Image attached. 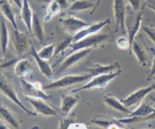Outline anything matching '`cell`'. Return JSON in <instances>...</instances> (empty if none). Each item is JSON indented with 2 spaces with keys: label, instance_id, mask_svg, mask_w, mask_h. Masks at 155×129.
Here are the masks:
<instances>
[{
  "label": "cell",
  "instance_id": "obj_24",
  "mask_svg": "<svg viewBox=\"0 0 155 129\" xmlns=\"http://www.w3.org/2000/svg\"><path fill=\"white\" fill-rule=\"evenodd\" d=\"M9 42V34L8 30L7 25L5 24L4 18H2L1 27H0V48H1L2 53L4 56H5L7 53L8 45Z\"/></svg>",
  "mask_w": 155,
  "mask_h": 129
},
{
  "label": "cell",
  "instance_id": "obj_28",
  "mask_svg": "<svg viewBox=\"0 0 155 129\" xmlns=\"http://www.w3.org/2000/svg\"><path fill=\"white\" fill-rule=\"evenodd\" d=\"M72 42L73 37H71V36H65V37L61 38V39H60V41H59V42L55 43V48H54V55H53L51 61H52L58 55L60 54V53H62L63 51H64L68 47H69Z\"/></svg>",
  "mask_w": 155,
  "mask_h": 129
},
{
  "label": "cell",
  "instance_id": "obj_34",
  "mask_svg": "<svg viewBox=\"0 0 155 129\" xmlns=\"http://www.w3.org/2000/svg\"><path fill=\"white\" fill-rule=\"evenodd\" d=\"M151 53H152L153 56H154V59H153L152 66H151L150 71H148V80H151V79L155 75V49H154L151 48Z\"/></svg>",
  "mask_w": 155,
  "mask_h": 129
},
{
  "label": "cell",
  "instance_id": "obj_4",
  "mask_svg": "<svg viewBox=\"0 0 155 129\" xmlns=\"http://www.w3.org/2000/svg\"><path fill=\"white\" fill-rule=\"evenodd\" d=\"M92 76L90 74H70L62 77L61 78L57 80L51 81L48 84L42 86L43 89L50 90V89H57V88L67 87L71 86V85L76 84V83H81V82L86 80L87 79L92 78Z\"/></svg>",
  "mask_w": 155,
  "mask_h": 129
},
{
  "label": "cell",
  "instance_id": "obj_23",
  "mask_svg": "<svg viewBox=\"0 0 155 129\" xmlns=\"http://www.w3.org/2000/svg\"><path fill=\"white\" fill-rule=\"evenodd\" d=\"M32 33H33L35 37L37 39L39 42H43L44 40V30L41 21L39 17L35 12H33V19H32Z\"/></svg>",
  "mask_w": 155,
  "mask_h": 129
},
{
  "label": "cell",
  "instance_id": "obj_40",
  "mask_svg": "<svg viewBox=\"0 0 155 129\" xmlns=\"http://www.w3.org/2000/svg\"><path fill=\"white\" fill-rule=\"evenodd\" d=\"M5 128H8V124H6L4 121L0 119V129H5Z\"/></svg>",
  "mask_w": 155,
  "mask_h": 129
},
{
  "label": "cell",
  "instance_id": "obj_36",
  "mask_svg": "<svg viewBox=\"0 0 155 129\" xmlns=\"http://www.w3.org/2000/svg\"><path fill=\"white\" fill-rule=\"evenodd\" d=\"M145 5L155 12V0H145Z\"/></svg>",
  "mask_w": 155,
  "mask_h": 129
},
{
  "label": "cell",
  "instance_id": "obj_43",
  "mask_svg": "<svg viewBox=\"0 0 155 129\" xmlns=\"http://www.w3.org/2000/svg\"><path fill=\"white\" fill-rule=\"evenodd\" d=\"M151 85H152L153 88H154V90H155V82H154V83H153Z\"/></svg>",
  "mask_w": 155,
  "mask_h": 129
},
{
  "label": "cell",
  "instance_id": "obj_21",
  "mask_svg": "<svg viewBox=\"0 0 155 129\" xmlns=\"http://www.w3.org/2000/svg\"><path fill=\"white\" fill-rule=\"evenodd\" d=\"M0 9L3 16L12 24L13 29H18L15 15L10 4L6 0H0Z\"/></svg>",
  "mask_w": 155,
  "mask_h": 129
},
{
  "label": "cell",
  "instance_id": "obj_42",
  "mask_svg": "<svg viewBox=\"0 0 155 129\" xmlns=\"http://www.w3.org/2000/svg\"><path fill=\"white\" fill-rule=\"evenodd\" d=\"M151 100H152V102H153V103H154V104H155V98H154V97H151Z\"/></svg>",
  "mask_w": 155,
  "mask_h": 129
},
{
  "label": "cell",
  "instance_id": "obj_18",
  "mask_svg": "<svg viewBox=\"0 0 155 129\" xmlns=\"http://www.w3.org/2000/svg\"><path fill=\"white\" fill-rule=\"evenodd\" d=\"M61 111L64 115H68L74 108V106L77 104L80 100V97L78 96L66 95V94L61 93Z\"/></svg>",
  "mask_w": 155,
  "mask_h": 129
},
{
  "label": "cell",
  "instance_id": "obj_35",
  "mask_svg": "<svg viewBox=\"0 0 155 129\" xmlns=\"http://www.w3.org/2000/svg\"><path fill=\"white\" fill-rule=\"evenodd\" d=\"M128 2L135 12H138L141 6V0H128Z\"/></svg>",
  "mask_w": 155,
  "mask_h": 129
},
{
  "label": "cell",
  "instance_id": "obj_29",
  "mask_svg": "<svg viewBox=\"0 0 155 129\" xmlns=\"http://www.w3.org/2000/svg\"><path fill=\"white\" fill-rule=\"evenodd\" d=\"M54 48H55V43H51L49 45L45 46L42 47V49L39 52H38V55L40 56L42 59L45 60H49L50 62L51 61L54 55Z\"/></svg>",
  "mask_w": 155,
  "mask_h": 129
},
{
  "label": "cell",
  "instance_id": "obj_26",
  "mask_svg": "<svg viewBox=\"0 0 155 129\" xmlns=\"http://www.w3.org/2000/svg\"><path fill=\"white\" fill-rule=\"evenodd\" d=\"M95 3L90 0H76L70 6V11L72 12H81L95 7Z\"/></svg>",
  "mask_w": 155,
  "mask_h": 129
},
{
  "label": "cell",
  "instance_id": "obj_37",
  "mask_svg": "<svg viewBox=\"0 0 155 129\" xmlns=\"http://www.w3.org/2000/svg\"><path fill=\"white\" fill-rule=\"evenodd\" d=\"M55 1L57 2L58 4L60 5L61 10H62V9L66 8L68 6V0H55Z\"/></svg>",
  "mask_w": 155,
  "mask_h": 129
},
{
  "label": "cell",
  "instance_id": "obj_13",
  "mask_svg": "<svg viewBox=\"0 0 155 129\" xmlns=\"http://www.w3.org/2000/svg\"><path fill=\"white\" fill-rule=\"evenodd\" d=\"M26 100L32 105L36 113L41 114V115H45V116H55V115H57V112L54 109H52L49 105L45 103L44 100L26 97Z\"/></svg>",
  "mask_w": 155,
  "mask_h": 129
},
{
  "label": "cell",
  "instance_id": "obj_6",
  "mask_svg": "<svg viewBox=\"0 0 155 129\" xmlns=\"http://www.w3.org/2000/svg\"><path fill=\"white\" fill-rule=\"evenodd\" d=\"M142 12H140L133 18L130 20H126V28H127V35H128L129 42H130V54H132V46L134 42L135 37L139 32L142 25Z\"/></svg>",
  "mask_w": 155,
  "mask_h": 129
},
{
  "label": "cell",
  "instance_id": "obj_5",
  "mask_svg": "<svg viewBox=\"0 0 155 129\" xmlns=\"http://www.w3.org/2000/svg\"><path fill=\"white\" fill-rule=\"evenodd\" d=\"M21 83L23 93L27 97L42 99L44 100H48L51 98V95L47 94L44 91L45 90L43 89L40 83H38V82L31 83L26 80L25 79L21 78Z\"/></svg>",
  "mask_w": 155,
  "mask_h": 129
},
{
  "label": "cell",
  "instance_id": "obj_1",
  "mask_svg": "<svg viewBox=\"0 0 155 129\" xmlns=\"http://www.w3.org/2000/svg\"><path fill=\"white\" fill-rule=\"evenodd\" d=\"M0 93L5 96L8 99H9L14 103L18 105L28 115H30V116H36L37 115L36 112H32L31 110L27 109L25 106H24V104L21 103V100L18 98L12 83L2 71H0Z\"/></svg>",
  "mask_w": 155,
  "mask_h": 129
},
{
  "label": "cell",
  "instance_id": "obj_9",
  "mask_svg": "<svg viewBox=\"0 0 155 129\" xmlns=\"http://www.w3.org/2000/svg\"><path fill=\"white\" fill-rule=\"evenodd\" d=\"M30 55L34 58L35 61H36V64H37L38 65V68H39V71H41V73H42L45 77H46L50 81H53L54 78V74L52 69H51V66H50L49 62L47 60L42 59V58L38 55V53L36 52V49H35L34 46H33V44L32 43V42H30Z\"/></svg>",
  "mask_w": 155,
  "mask_h": 129
},
{
  "label": "cell",
  "instance_id": "obj_33",
  "mask_svg": "<svg viewBox=\"0 0 155 129\" xmlns=\"http://www.w3.org/2000/svg\"><path fill=\"white\" fill-rule=\"evenodd\" d=\"M143 30L148 35V37L155 43V27L145 26L143 27Z\"/></svg>",
  "mask_w": 155,
  "mask_h": 129
},
{
  "label": "cell",
  "instance_id": "obj_32",
  "mask_svg": "<svg viewBox=\"0 0 155 129\" xmlns=\"http://www.w3.org/2000/svg\"><path fill=\"white\" fill-rule=\"evenodd\" d=\"M74 118H75V115H74V114H73V115H71V116L68 117V118H64V119H62L61 121L59 127H60V128L64 129L68 128V127L75 121H74Z\"/></svg>",
  "mask_w": 155,
  "mask_h": 129
},
{
  "label": "cell",
  "instance_id": "obj_25",
  "mask_svg": "<svg viewBox=\"0 0 155 129\" xmlns=\"http://www.w3.org/2000/svg\"><path fill=\"white\" fill-rule=\"evenodd\" d=\"M133 52L134 53L139 65H142V67L146 66L148 64V56H147L146 52L135 40L132 46V53Z\"/></svg>",
  "mask_w": 155,
  "mask_h": 129
},
{
  "label": "cell",
  "instance_id": "obj_20",
  "mask_svg": "<svg viewBox=\"0 0 155 129\" xmlns=\"http://www.w3.org/2000/svg\"><path fill=\"white\" fill-rule=\"evenodd\" d=\"M102 100L105 104H107V106H110L112 109L118 111V112L125 113L127 115H129L131 112V111L130 110V109L128 107H127L122 102L118 100L117 99L115 98L113 96H104L102 98Z\"/></svg>",
  "mask_w": 155,
  "mask_h": 129
},
{
  "label": "cell",
  "instance_id": "obj_11",
  "mask_svg": "<svg viewBox=\"0 0 155 129\" xmlns=\"http://www.w3.org/2000/svg\"><path fill=\"white\" fill-rule=\"evenodd\" d=\"M110 23V19H106L103 21H99L98 23H95L93 24H89L87 27H84L80 31L76 33L74 36H73V42H77V41L80 40L83 38L86 37V36H89V35L95 34L99 32L102 28H104L105 26L108 25Z\"/></svg>",
  "mask_w": 155,
  "mask_h": 129
},
{
  "label": "cell",
  "instance_id": "obj_38",
  "mask_svg": "<svg viewBox=\"0 0 155 129\" xmlns=\"http://www.w3.org/2000/svg\"><path fill=\"white\" fill-rule=\"evenodd\" d=\"M11 1H12V2H13L15 5L18 6L19 8H21L23 5V0H11Z\"/></svg>",
  "mask_w": 155,
  "mask_h": 129
},
{
  "label": "cell",
  "instance_id": "obj_30",
  "mask_svg": "<svg viewBox=\"0 0 155 129\" xmlns=\"http://www.w3.org/2000/svg\"><path fill=\"white\" fill-rule=\"evenodd\" d=\"M92 123H94L95 124L101 126V127H104V128H114V127H117V128H120L122 126L120 124H115L114 121H106V120H100V119H92Z\"/></svg>",
  "mask_w": 155,
  "mask_h": 129
},
{
  "label": "cell",
  "instance_id": "obj_7",
  "mask_svg": "<svg viewBox=\"0 0 155 129\" xmlns=\"http://www.w3.org/2000/svg\"><path fill=\"white\" fill-rule=\"evenodd\" d=\"M114 16L118 28L126 32V18H127V5L126 0H114Z\"/></svg>",
  "mask_w": 155,
  "mask_h": 129
},
{
  "label": "cell",
  "instance_id": "obj_15",
  "mask_svg": "<svg viewBox=\"0 0 155 129\" xmlns=\"http://www.w3.org/2000/svg\"><path fill=\"white\" fill-rule=\"evenodd\" d=\"M121 68L120 64L118 62H114V63L111 64V65H103L101 64H93L91 66L86 69V71L90 74L91 75L93 76L98 75V74H107V73L112 72L116 70H119Z\"/></svg>",
  "mask_w": 155,
  "mask_h": 129
},
{
  "label": "cell",
  "instance_id": "obj_22",
  "mask_svg": "<svg viewBox=\"0 0 155 129\" xmlns=\"http://www.w3.org/2000/svg\"><path fill=\"white\" fill-rule=\"evenodd\" d=\"M151 115H155V109L146 102H142L139 107L135 111L130 112L127 117H148Z\"/></svg>",
  "mask_w": 155,
  "mask_h": 129
},
{
  "label": "cell",
  "instance_id": "obj_17",
  "mask_svg": "<svg viewBox=\"0 0 155 129\" xmlns=\"http://www.w3.org/2000/svg\"><path fill=\"white\" fill-rule=\"evenodd\" d=\"M0 119L14 128H19L20 121L14 112L5 106L0 104Z\"/></svg>",
  "mask_w": 155,
  "mask_h": 129
},
{
  "label": "cell",
  "instance_id": "obj_8",
  "mask_svg": "<svg viewBox=\"0 0 155 129\" xmlns=\"http://www.w3.org/2000/svg\"><path fill=\"white\" fill-rule=\"evenodd\" d=\"M12 41L15 50L18 54H23L30 48L31 41L29 40L26 33L19 31L18 29H13L12 33Z\"/></svg>",
  "mask_w": 155,
  "mask_h": 129
},
{
  "label": "cell",
  "instance_id": "obj_3",
  "mask_svg": "<svg viewBox=\"0 0 155 129\" xmlns=\"http://www.w3.org/2000/svg\"><path fill=\"white\" fill-rule=\"evenodd\" d=\"M110 36L107 34H98V33H95V34L89 35V36L83 38L80 40L72 42L69 46L71 48V52L69 53V54L75 51H77V50L88 48L92 49V47H97L98 45L102 43V42H107V40L110 39Z\"/></svg>",
  "mask_w": 155,
  "mask_h": 129
},
{
  "label": "cell",
  "instance_id": "obj_41",
  "mask_svg": "<svg viewBox=\"0 0 155 129\" xmlns=\"http://www.w3.org/2000/svg\"><path fill=\"white\" fill-rule=\"evenodd\" d=\"M51 1V0H36V2L39 3H47V4H48Z\"/></svg>",
  "mask_w": 155,
  "mask_h": 129
},
{
  "label": "cell",
  "instance_id": "obj_39",
  "mask_svg": "<svg viewBox=\"0 0 155 129\" xmlns=\"http://www.w3.org/2000/svg\"><path fill=\"white\" fill-rule=\"evenodd\" d=\"M101 0H97L96 3H95V7H94L93 8H92V12H90V14H91V15H92V14H94V13H95V11L97 10V8H98V5H100V3H101Z\"/></svg>",
  "mask_w": 155,
  "mask_h": 129
},
{
  "label": "cell",
  "instance_id": "obj_2",
  "mask_svg": "<svg viewBox=\"0 0 155 129\" xmlns=\"http://www.w3.org/2000/svg\"><path fill=\"white\" fill-rule=\"evenodd\" d=\"M120 74L121 70H118L117 71H114L110 73H107V74H98V75L93 76L90 81L88 82L87 83H86L83 86L80 87L73 90L71 93H75L78 92V91L91 89H104L112 80H114L117 77L120 75Z\"/></svg>",
  "mask_w": 155,
  "mask_h": 129
},
{
  "label": "cell",
  "instance_id": "obj_19",
  "mask_svg": "<svg viewBox=\"0 0 155 129\" xmlns=\"http://www.w3.org/2000/svg\"><path fill=\"white\" fill-rule=\"evenodd\" d=\"M21 17L23 22L24 23L25 26L27 27L29 33H32V19H33V12L31 10L30 4L28 2V0H23V5L21 7Z\"/></svg>",
  "mask_w": 155,
  "mask_h": 129
},
{
  "label": "cell",
  "instance_id": "obj_16",
  "mask_svg": "<svg viewBox=\"0 0 155 129\" xmlns=\"http://www.w3.org/2000/svg\"><path fill=\"white\" fill-rule=\"evenodd\" d=\"M15 73L21 78L26 79L31 77L33 74V66L31 62L27 59L18 61L15 66Z\"/></svg>",
  "mask_w": 155,
  "mask_h": 129
},
{
  "label": "cell",
  "instance_id": "obj_31",
  "mask_svg": "<svg viewBox=\"0 0 155 129\" xmlns=\"http://www.w3.org/2000/svg\"><path fill=\"white\" fill-rule=\"evenodd\" d=\"M117 44L119 49H129L130 50V42H129V39H127L126 37L121 36V37L118 38L117 40Z\"/></svg>",
  "mask_w": 155,
  "mask_h": 129
},
{
  "label": "cell",
  "instance_id": "obj_44",
  "mask_svg": "<svg viewBox=\"0 0 155 129\" xmlns=\"http://www.w3.org/2000/svg\"><path fill=\"white\" fill-rule=\"evenodd\" d=\"M3 60H4V59H2V58H0V63H1V62H2Z\"/></svg>",
  "mask_w": 155,
  "mask_h": 129
},
{
  "label": "cell",
  "instance_id": "obj_10",
  "mask_svg": "<svg viewBox=\"0 0 155 129\" xmlns=\"http://www.w3.org/2000/svg\"><path fill=\"white\" fill-rule=\"evenodd\" d=\"M154 90L152 85L147 87H142L140 89L137 90L135 92L132 93L130 95L127 97L126 98L121 99L120 101L125 105L127 107H130L134 105H137L139 103H141L142 100L145 99L148 94H149L151 91Z\"/></svg>",
  "mask_w": 155,
  "mask_h": 129
},
{
  "label": "cell",
  "instance_id": "obj_12",
  "mask_svg": "<svg viewBox=\"0 0 155 129\" xmlns=\"http://www.w3.org/2000/svg\"><path fill=\"white\" fill-rule=\"evenodd\" d=\"M91 51H92V48L83 49L77 50V51L68 55V57L64 60V62L61 65L60 68H59V71H64V70L71 68V66L74 65L77 62L84 59L86 56H87L91 53Z\"/></svg>",
  "mask_w": 155,
  "mask_h": 129
},
{
  "label": "cell",
  "instance_id": "obj_14",
  "mask_svg": "<svg viewBox=\"0 0 155 129\" xmlns=\"http://www.w3.org/2000/svg\"><path fill=\"white\" fill-rule=\"evenodd\" d=\"M61 22L63 27L67 31L73 33H77L80 30L90 24L74 16L66 17L65 18L61 20Z\"/></svg>",
  "mask_w": 155,
  "mask_h": 129
},
{
  "label": "cell",
  "instance_id": "obj_27",
  "mask_svg": "<svg viewBox=\"0 0 155 129\" xmlns=\"http://www.w3.org/2000/svg\"><path fill=\"white\" fill-rule=\"evenodd\" d=\"M61 11V8L60 5L58 4L57 2L55 0L51 1L48 3V6L47 8L45 16H44V21H45V22L49 21L53 17L56 16Z\"/></svg>",
  "mask_w": 155,
  "mask_h": 129
}]
</instances>
